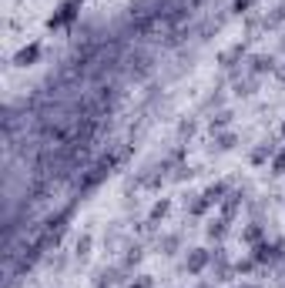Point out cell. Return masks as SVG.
I'll list each match as a JSON object with an SVG mask.
<instances>
[{
    "instance_id": "obj_13",
    "label": "cell",
    "mask_w": 285,
    "mask_h": 288,
    "mask_svg": "<svg viewBox=\"0 0 285 288\" xmlns=\"http://www.w3.org/2000/svg\"><path fill=\"white\" fill-rule=\"evenodd\" d=\"M208 235H212V238H225V221H215V224H208Z\"/></svg>"
},
{
    "instance_id": "obj_8",
    "label": "cell",
    "mask_w": 285,
    "mask_h": 288,
    "mask_svg": "<svg viewBox=\"0 0 285 288\" xmlns=\"http://www.w3.org/2000/svg\"><path fill=\"white\" fill-rule=\"evenodd\" d=\"M238 201H242V191H235V194H228V201H225V218H232V215H235V208H238Z\"/></svg>"
},
{
    "instance_id": "obj_7",
    "label": "cell",
    "mask_w": 285,
    "mask_h": 288,
    "mask_svg": "<svg viewBox=\"0 0 285 288\" xmlns=\"http://www.w3.org/2000/svg\"><path fill=\"white\" fill-rule=\"evenodd\" d=\"M252 71H255V74L272 71V57H255V61H252Z\"/></svg>"
},
{
    "instance_id": "obj_22",
    "label": "cell",
    "mask_w": 285,
    "mask_h": 288,
    "mask_svg": "<svg viewBox=\"0 0 285 288\" xmlns=\"http://www.w3.org/2000/svg\"><path fill=\"white\" fill-rule=\"evenodd\" d=\"M278 77H282V80H285V67H282V71H278Z\"/></svg>"
},
{
    "instance_id": "obj_16",
    "label": "cell",
    "mask_w": 285,
    "mask_h": 288,
    "mask_svg": "<svg viewBox=\"0 0 285 288\" xmlns=\"http://www.w3.org/2000/svg\"><path fill=\"white\" fill-rule=\"evenodd\" d=\"M228 121H232V114H228V111H221L218 118H212V128H225Z\"/></svg>"
},
{
    "instance_id": "obj_15",
    "label": "cell",
    "mask_w": 285,
    "mask_h": 288,
    "mask_svg": "<svg viewBox=\"0 0 285 288\" xmlns=\"http://www.w3.org/2000/svg\"><path fill=\"white\" fill-rule=\"evenodd\" d=\"M218 148H221V151L235 148V134H221V137H218Z\"/></svg>"
},
{
    "instance_id": "obj_23",
    "label": "cell",
    "mask_w": 285,
    "mask_h": 288,
    "mask_svg": "<svg viewBox=\"0 0 285 288\" xmlns=\"http://www.w3.org/2000/svg\"><path fill=\"white\" fill-rule=\"evenodd\" d=\"M248 288H255V285H248Z\"/></svg>"
},
{
    "instance_id": "obj_14",
    "label": "cell",
    "mask_w": 285,
    "mask_h": 288,
    "mask_svg": "<svg viewBox=\"0 0 285 288\" xmlns=\"http://www.w3.org/2000/svg\"><path fill=\"white\" fill-rule=\"evenodd\" d=\"M164 215H168V201H158L155 208H151V218L158 221V218H164Z\"/></svg>"
},
{
    "instance_id": "obj_3",
    "label": "cell",
    "mask_w": 285,
    "mask_h": 288,
    "mask_svg": "<svg viewBox=\"0 0 285 288\" xmlns=\"http://www.w3.org/2000/svg\"><path fill=\"white\" fill-rule=\"evenodd\" d=\"M77 14H81V0H64V4L57 7V14L47 20V27H50V31H61V27L74 24V20H77Z\"/></svg>"
},
{
    "instance_id": "obj_19",
    "label": "cell",
    "mask_w": 285,
    "mask_h": 288,
    "mask_svg": "<svg viewBox=\"0 0 285 288\" xmlns=\"http://www.w3.org/2000/svg\"><path fill=\"white\" fill-rule=\"evenodd\" d=\"M88 248H91V238H88V235H84V238L77 241V255H88Z\"/></svg>"
},
{
    "instance_id": "obj_20",
    "label": "cell",
    "mask_w": 285,
    "mask_h": 288,
    "mask_svg": "<svg viewBox=\"0 0 285 288\" xmlns=\"http://www.w3.org/2000/svg\"><path fill=\"white\" fill-rule=\"evenodd\" d=\"M259 235H262V228H259V224H252V228L245 232V238H248V241H259Z\"/></svg>"
},
{
    "instance_id": "obj_24",
    "label": "cell",
    "mask_w": 285,
    "mask_h": 288,
    "mask_svg": "<svg viewBox=\"0 0 285 288\" xmlns=\"http://www.w3.org/2000/svg\"><path fill=\"white\" fill-rule=\"evenodd\" d=\"M282 131H285V128H282Z\"/></svg>"
},
{
    "instance_id": "obj_9",
    "label": "cell",
    "mask_w": 285,
    "mask_h": 288,
    "mask_svg": "<svg viewBox=\"0 0 285 288\" xmlns=\"http://www.w3.org/2000/svg\"><path fill=\"white\" fill-rule=\"evenodd\" d=\"M225 191H228L225 184H212V188L205 191V198H208V201H212V205H215V201H221V194H225Z\"/></svg>"
},
{
    "instance_id": "obj_18",
    "label": "cell",
    "mask_w": 285,
    "mask_h": 288,
    "mask_svg": "<svg viewBox=\"0 0 285 288\" xmlns=\"http://www.w3.org/2000/svg\"><path fill=\"white\" fill-rule=\"evenodd\" d=\"M252 4H255V0H235V4H232V10H238V14H242V10H248Z\"/></svg>"
},
{
    "instance_id": "obj_1",
    "label": "cell",
    "mask_w": 285,
    "mask_h": 288,
    "mask_svg": "<svg viewBox=\"0 0 285 288\" xmlns=\"http://www.w3.org/2000/svg\"><path fill=\"white\" fill-rule=\"evenodd\" d=\"M114 164H118V158H114V154H104L101 161H94V164H91L88 171H81V175L74 178V191H77V194L94 191V188H98V184H101V181H104V178L114 171Z\"/></svg>"
},
{
    "instance_id": "obj_11",
    "label": "cell",
    "mask_w": 285,
    "mask_h": 288,
    "mask_svg": "<svg viewBox=\"0 0 285 288\" xmlns=\"http://www.w3.org/2000/svg\"><path fill=\"white\" fill-rule=\"evenodd\" d=\"M208 205H212V201H208V198L202 194L198 201H191V215H205V208H208Z\"/></svg>"
},
{
    "instance_id": "obj_4",
    "label": "cell",
    "mask_w": 285,
    "mask_h": 288,
    "mask_svg": "<svg viewBox=\"0 0 285 288\" xmlns=\"http://www.w3.org/2000/svg\"><path fill=\"white\" fill-rule=\"evenodd\" d=\"M208 258H212V255H208V251H205V248H195V251H191V255H188L185 268H188V272H191V275H198V272H205V265H208Z\"/></svg>"
},
{
    "instance_id": "obj_21",
    "label": "cell",
    "mask_w": 285,
    "mask_h": 288,
    "mask_svg": "<svg viewBox=\"0 0 285 288\" xmlns=\"http://www.w3.org/2000/svg\"><path fill=\"white\" fill-rule=\"evenodd\" d=\"M131 288H151V278H141V281H134Z\"/></svg>"
},
{
    "instance_id": "obj_17",
    "label": "cell",
    "mask_w": 285,
    "mask_h": 288,
    "mask_svg": "<svg viewBox=\"0 0 285 288\" xmlns=\"http://www.w3.org/2000/svg\"><path fill=\"white\" fill-rule=\"evenodd\" d=\"M138 262H141V248H131L128 258H124V265H138Z\"/></svg>"
},
{
    "instance_id": "obj_5",
    "label": "cell",
    "mask_w": 285,
    "mask_h": 288,
    "mask_svg": "<svg viewBox=\"0 0 285 288\" xmlns=\"http://www.w3.org/2000/svg\"><path fill=\"white\" fill-rule=\"evenodd\" d=\"M278 258V245H259V248H255V262H275Z\"/></svg>"
},
{
    "instance_id": "obj_12",
    "label": "cell",
    "mask_w": 285,
    "mask_h": 288,
    "mask_svg": "<svg viewBox=\"0 0 285 288\" xmlns=\"http://www.w3.org/2000/svg\"><path fill=\"white\" fill-rule=\"evenodd\" d=\"M272 171H275V175H285V151L275 154V161H272Z\"/></svg>"
},
{
    "instance_id": "obj_2",
    "label": "cell",
    "mask_w": 285,
    "mask_h": 288,
    "mask_svg": "<svg viewBox=\"0 0 285 288\" xmlns=\"http://www.w3.org/2000/svg\"><path fill=\"white\" fill-rule=\"evenodd\" d=\"M124 64H128V74H131V77L141 80V77H148V74L155 71V57L145 54V50H134V54L124 57Z\"/></svg>"
},
{
    "instance_id": "obj_6",
    "label": "cell",
    "mask_w": 285,
    "mask_h": 288,
    "mask_svg": "<svg viewBox=\"0 0 285 288\" xmlns=\"http://www.w3.org/2000/svg\"><path fill=\"white\" fill-rule=\"evenodd\" d=\"M37 57H41V47H37V44H31V47H24L20 54H17V64H20V67H27V64H34Z\"/></svg>"
},
{
    "instance_id": "obj_10",
    "label": "cell",
    "mask_w": 285,
    "mask_h": 288,
    "mask_svg": "<svg viewBox=\"0 0 285 288\" xmlns=\"http://www.w3.org/2000/svg\"><path fill=\"white\" fill-rule=\"evenodd\" d=\"M242 54H245V47H242V44H235L232 50H225V54H221V64H232V61H235V57H242Z\"/></svg>"
}]
</instances>
